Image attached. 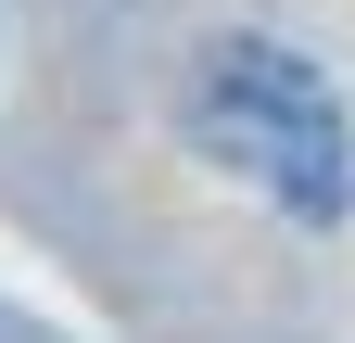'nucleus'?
Returning a JSON list of instances; mask_svg holds the SVG:
<instances>
[{"mask_svg":"<svg viewBox=\"0 0 355 343\" xmlns=\"http://www.w3.org/2000/svg\"><path fill=\"white\" fill-rule=\"evenodd\" d=\"M191 140L229 165V178H254L279 217L330 229L355 203V127H343V90L304 51H279V38H216L203 76H191Z\"/></svg>","mask_w":355,"mask_h":343,"instance_id":"1","label":"nucleus"}]
</instances>
